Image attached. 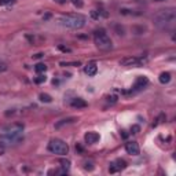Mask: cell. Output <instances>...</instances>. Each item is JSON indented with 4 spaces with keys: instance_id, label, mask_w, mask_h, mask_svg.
Listing matches in <instances>:
<instances>
[{
    "instance_id": "obj_3",
    "label": "cell",
    "mask_w": 176,
    "mask_h": 176,
    "mask_svg": "<svg viewBox=\"0 0 176 176\" xmlns=\"http://www.w3.org/2000/svg\"><path fill=\"white\" fill-rule=\"evenodd\" d=\"M85 17L83 14H66L59 18V22L62 26L69 29H80L85 25Z\"/></svg>"
},
{
    "instance_id": "obj_17",
    "label": "cell",
    "mask_w": 176,
    "mask_h": 176,
    "mask_svg": "<svg viewBox=\"0 0 176 176\" xmlns=\"http://www.w3.org/2000/svg\"><path fill=\"white\" fill-rule=\"evenodd\" d=\"M74 121V118H66V120H61L58 124L55 125V128H61L62 125H65V124H69V123H73Z\"/></svg>"
},
{
    "instance_id": "obj_23",
    "label": "cell",
    "mask_w": 176,
    "mask_h": 176,
    "mask_svg": "<svg viewBox=\"0 0 176 176\" xmlns=\"http://www.w3.org/2000/svg\"><path fill=\"white\" fill-rule=\"evenodd\" d=\"M59 50H62V51H65V52H69V51H70L69 48H65V47H62V45H59Z\"/></svg>"
},
{
    "instance_id": "obj_10",
    "label": "cell",
    "mask_w": 176,
    "mask_h": 176,
    "mask_svg": "<svg viewBox=\"0 0 176 176\" xmlns=\"http://www.w3.org/2000/svg\"><path fill=\"white\" fill-rule=\"evenodd\" d=\"M125 150H127V153L131 154V156H138L140 151L139 144L136 143V142H128V143L125 144Z\"/></svg>"
},
{
    "instance_id": "obj_9",
    "label": "cell",
    "mask_w": 176,
    "mask_h": 176,
    "mask_svg": "<svg viewBox=\"0 0 176 176\" xmlns=\"http://www.w3.org/2000/svg\"><path fill=\"white\" fill-rule=\"evenodd\" d=\"M149 84V79L146 76H139L136 79L135 81V85H133V89L135 91H140V89H143L146 85Z\"/></svg>"
},
{
    "instance_id": "obj_4",
    "label": "cell",
    "mask_w": 176,
    "mask_h": 176,
    "mask_svg": "<svg viewBox=\"0 0 176 176\" xmlns=\"http://www.w3.org/2000/svg\"><path fill=\"white\" fill-rule=\"evenodd\" d=\"M94 43L95 45L99 50H103V51H109V50H112L113 47V43L110 40V37L107 36V33L105 32L103 29H100V30H96L94 33Z\"/></svg>"
},
{
    "instance_id": "obj_22",
    "label": "cell",
    "mask_w": 176,
    "mask_h": 176,
    "mask_svg": "<svg viewBox=\"0 0 176 176\" xmlns=\"http://www.w3.org/2000/svg\"><path fill=\"white\" fill-rule=\"evenodd\" d=\"M91 15H92V18H99V11H92L91 12Z\"/></svg>"
},
{
    "instance_id": "obj_26",
    "label": "cell",
    "mask_w": 176,
    "mask_h": 176,
    "mask_svg": "<svg viewBox=\"0 0 176 176\" xmlns=\"http://www.w3.org/2000/svg\"><path fill=\"white\" fill-rule=\"evenodd\" d=\"M121 132H123V136H124V138H127V136H128V133H127L125 131H121Z\"/></svg>"
},
{
    "instance_id": "obj_20",
    "label": "cell",
    "mask_w": 176,
    "mask_h": 176,
    "mask_svg": "<svg viewBox=\"0 0 176 176\" xmlns=\"http://www.w3.org/2000/svg\"><path fill=\"white\" fill-rule=\"evenodd\" d=\"M6 70H7V65L4 63V62H0V73L6 72Z\"/></svg>"
},
{
    "instance_id": "obj_2",
    "label": "cell",
    "mask_w": 176,
    "mask_h": 176,
    "mask_svg": "<svg viewBox=\"0 0 176 176\" xmlns=\"http://www.w3.org/2000/svg\"><path fill=\"white\" fill-rule=\"evenodd\" d=\"M176 19V12L173 8H167V10H161L156 17H154V22L158 28L161 29H169L175 25Z\"/></svg>"
},
{
    "instance_id": "obj_8",
    "label": "cell",
    "mask_w": 176,
    "mask_h": 176,
    "mask_svg": "<svg viewBox=\"0 0 176 176\" xmlns=\"http://www.w3.org/2000/svg\"><path fill=\"white\" fill-rule=\"evenodd\" d=\"M99 139H100V135L98 133V132H95V131H89V132H87V133L84 135L85 143H88V144L96 143V142H99Z\"/></svg>"
},
{
    "instance_id": "obj_5",
    "label": "cell",
    "mask_w": 176,
    "mask_h": 176,
    "mask_svg": "<svg viewBox=\"0 0 176 176\" xmlns=\"http://www.w3.org/2000/svg\"><path fill=\"white\" fill-rule=\"evenodd\" d=\"M48 150L54 154H58V156H66L69 153V146L62 139H52L48 143Z\"/></svg>"
},
{
    "instance_id": "obj_6",
    "label": "cell",
    "mask_w": 176,
    "mask_h": 176,
    "mask_svg": "<svg viewBox=\"0 0 176 176\" xmlns=\"http://www.w3.org/2000/svg\"><path fill=\"white\" fill-rule=\"evenodd\" d=\"M142 63H144L143 58H136V56H127L124 59H121L120 65L125 66V68H132V66H140Z\"/></svg>"
},
{
    "instance_id": "obj_19",
    "label": "cell",
    "mask_w": 176,
    "mask_h": 176,
    "mask_svg": "<svg viewBox=\"0 0 176 176\" xmlns=\"http://www.w3.org/2000/svg\"><path fill=\"white\" fill-rule=\"evenodd\" d=\"M139 131H140L139 125H132V127H131V132H132V133H138Z\"/></svg>"
},
{
    "instance_id": "obj_11",
    "label": "cell",
    "mask_w": 176,
    "mask_h": 176,
    "mask_svg": "<svg viewBox=\"0 0 176 176\" xmlns=\"http://www.w3.org/2000/svg\"><path fill=\"white\" fill-rule=\"evenodd\" d=\"M84 72H85V74H88V76H95L96 72H98V66H96L95 62H89V63L85 65Z\"/></svg>"
},
{
    "instance_id": "obj_16",
    "label": "cell",
    "mask_w": 176,
    "mask_h": 176,
    "mask_svg": "<svg viewBox=\"0 0 176 176\" xmlns=\"http://www.w3.org/2000/svg\"><path fill=\"white\" fill-rule=\"evenodd\" d=\"M35 70H36L37 73H44L47 70V65L45 63H37L36 66H35Z\"/></svg>"
},
{
    "instance_id": "obj_7",
    "label": "cell",
    "mask_w": 176,
    "mask_h": 176,
    "mask_svg": "<svg viewBox=\"0 0 176 176\" xmlns=\"http://www.w3.org/2000/svg\"><path fill=\"white\" fill-rule=\"evenodd\" d=\"M125 168H127V162H125L124 160L118 158V160L110 162V165H109V172L116 173V172H118V171H121V169H125Z\"/></svg>"
},
{
    "instance_id": "obj_15",
    "label": "cell",
    "mask_w": 176,
    "mask_h": 176,
    "mask_svg": "<svg viewBox=\"0 0 176 176\" xmlns=\"http://www.w3.org/2000/svg\"><path fill=\"white\" fill-rule=\"evenodd\" d=\"M39 99H40L41 102H45V103H50V102H52L51 95H48V94H40V95H39Z\"/></svg>"
},
{
    "instance_id": "obj_14",
    "label": "cell",
    "mask_w": 176,
    "mask_h": 176,
    "mask_svg": "<svg viewBox=\"0 0 176 176\" xmlns=\"http://www.w3.org/2000/svg\"><path fill=\"white\" fill-rule=\"evenodd\" d=\"M61 167H62V172L66 173L70 169V161L69 160H61Z\"/></svg>"
},
{
    "instance_id": "obj_12",
    "label": "cell",
    "mask_w": 176,
    "mask_h": 176,
    "mask_svg": "<svg viewBox=\"0 0 176 176\" xmlns=\"http://www.w3.org/2000/svg\"><path fill=\"white\" fill-rule=\"evenodd\" d=\"M70 106L74 109H84V107H87V102L84 99H81V98H74L70 102Z\"/></svg>"
},
{
    "instance_id": "obj_18",
    "label": "cell",
    "mask_w": 176,
    "mask_h": 176,
    "mask_svg": "<svg viewBox=\"0 0 176 176\" xmlns=\"http://www.w3.org/2000/svg\"><path fill=\"white\" fill-rule=\"evenodd\" d=\"M45 80H47V77L44 76V74H40V76L35 77V83H36V84H41V83H44Z\"/></svg>"
},
{
    "instance_id": "obj_1",
    "label": "cell",
    "mask_w": 176,
    "mask_h": 176,
    "mask_svg": "<svg viewBox=\"0 0 176 176\" xmlns=\"http://www.w3.org/2000/svg\"><path fill=\"white\" fill-rule=\"evenodd\" d=\"M22 131H24V124H12L10 127H6L4 132L0 135V142H3V144L18 143L24 139Z\"/></svg>"
},
{
    "instance_id": "obj_25",
    "label": "cell",
    "mask_w": 176,
    "mask_h": 176,
    "mask_svg": "<svg viewBox=\"0 0 176 176\" xmlns=\"http://www.w3.org/2000/svg\"><path fill=\"white\" fill-rule=\"evenodd\" d=\"M55 1H56V3H59V4H63L66 0H55Z\"/></svg>"
},
{
    "instance_id": "obj_21",
    "label": "cell",
    "mask_w": 176,
    "mask_h": 176,
    "mask_svg": "<svg viewBox=\"0 0 176 176\" xmlns=\"http://www.w3.org/2000/svg\"><path fill=\"white\" fill-rule=\"evenodd\" d=\"M72 3L77 7H83V3H81V0H72Z\"/></svg>"
},
{
    "instance_id": "obj_24",
    "label": "cell",
    "mask_w": 176,
    "mask_h": 176,
    "mask_svg": "<svg viewBox=\"0 0 176 176\" xmlns=\"http://www.w3.org/2000/svg\"><path fill=\"white\" fill-rule=\"evenodd\" d=\"M10 0H0V4H6V3H8Z\"/></svg>"
},
{
    "instance_id": "obj_27",
    "label": "cell",
    "mask_w": 176,
    "mask_h": 176,
    "mask_svg": "<svg viewBox=\"0 0 176 176\" xmlns=\"http://www.w3.org/2000/svg\"><path fill=\"white\" fill-rule=\"evenodd\" d=\"M156 1H164V0H156Z\"/></svg>"
},
{
    "instance_id": "obj_13",
    "label": "cell",
    "mask_w": 176,
    "mask_h": 176,
    "mask_svg": "<svg viewBox=\"0 0 176 176\" xmlns=\"http://www.w3.org/2000/svg\"><path fill=\"white\" fill-rule=\"evenodd\" d=\"M169 81H171V73L168 72H162L160 74V83L161 84H168Z\"/></svg>"
}]
</instances>
